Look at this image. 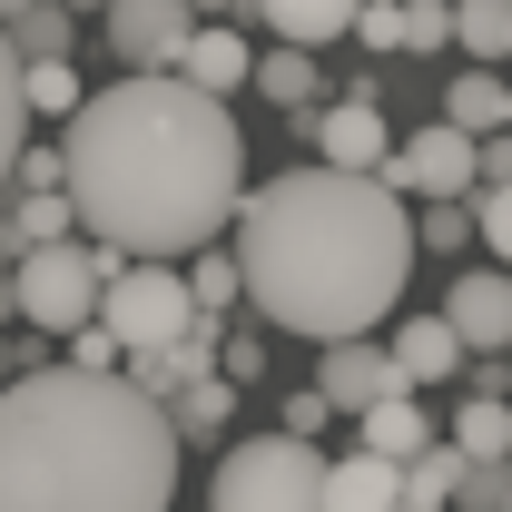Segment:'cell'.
<instances>
[{
  "label": "cell",
  "mask_w": 512,
  "mask_h": 512,
  "mask_svg": "<svg viewBox=\"0 0 512 512\" xmlns=\"http://www.w3.org/2000/svg\"><path fill=\"white\" fill-rule=\"evenodd\" d=\"M237 188H247V128L227 119V99H197L168 69H119L69 109L60 197L99 247L178 266L217 247Z\"/></svg>",
  "instance_id": "obj_1"
},
{
  "label": "cell",
  "mask_w": 512,
  "mask_h": 512,
  "mask_svg": "<svg viewBox=\"0 0 512 512\" xmlns=\"http://www.w3.org/2000/svg\"><path fill=\"white\" fill-rule=\"evenodd\" d=\"M237 296L276 335H375L414 276V207L384 178L345 168H286L266 188H237Z\"/></svg>",
  "instance_id": "obj_2"
},
{
  "label": "cell",
  "mask_w": 512,
  "mask_h": 512,
  "mask_svg": "<svg viewBox=\"0 0 512 512\" xmlns=\"http://www.w3.org/2000/svg\"><path fill=\"white\" fill-rule=\"evenodd\" d=\"M178 434L128 375H10L0 384V512H168Z\"/></svg>",
  "instance_id": "obj_3"
},
{
  "label": "cell",
  "mask_w": 512,
  "mask_h": 512,
  "mask_svg": "<svg viewBox=\"0 0 512 512\" xmlns=\"http://www.w3.org/2000/svg\"><path fill=\"white\" fill-rule=\"evenodd\" d=\"M119 266V247H99V237H50V247H20L10 256V316L40 325L50 345H60L69 325L99 316V276Z\"/></svg>",
  "instance_id": "obj_4"
},
{
  "label": "cell",
  "mask_w": 512,
  "mask_h": 512,
  "mask_svg": "<svg viewBox=\"0 0 512 512\" xmlns=\"http://www.w3.org/2000/svg\"><path fill=\"white\" fill-rule=\"evenodd\" d=\"M316 493H325V453L306 434H247L217 453L207 512H316Z\"/></svg>",
  "instance_id": "obj_5"
},
{
  "label": "cell",
  "mask_w": 512,
  "mask_h": 512,
  "mask_svg": "<svg viewBox=\"0 0 512 512\" xmlns=\"http://www.w3.org/2000/svg\"><path fill=\"white\" fill-rule=\"evenodd\" d=\"M99 325L119 335V365L128 355H158V345H178L197 325L188 286H178V266H158V256H119L109 276H99Z\"/></svg>",
  "instance_id": "obj_6"
},
{
  "label": "cell",
  "mask_w": 512,
  "mask_h": 512,
  "mask_svg": "<svg viewBox=\"0 0 512 512\" xmlns=\"http://www.w3.org/2000/svg\"><path fill=\"white\" fill-rule=\"evenodd\" d=\"M384 188L404 197V207H424V197H463L473 188V138L463 128H394V148H384V168H375Z\"/></svg>",
  "instance_id": "obj_7"
},
{
  "label": "cell",
  "mask_w": 512,
  "mask_h": 512,
  "mask_svg": "<svg viewBox=\"0 0 512 512\" xmlns=\"http://www.w3.org/2000/svg\"><path fill=\"white\" fill-rule=\"evenodd\" d=\"M99 20H109V60L119 69H168L178 60V40H188V0H99Z\"/></svg>",
  "instance_id": "obj_8"
},
{
  "label": "cell",
  "mask_w": 512,
  "mask_h": 512,
  "mask_svg": "<svg viewBox=\"0 0 512 512\" xmlns=\"http://www.w3.org/2000/svg\"><path fill=\"white\" fill-rule=\"evenodd\" d=\"M434 316L453 325L463 355H503V345H512V276H503V266H463Z\"/></svg>",
  "instance_id": "obj_9"
},
{
  "label": "cell",
  "mask_w": 512,
  "mask_h": 512,
  "mask_svg": "<svg viewBox=\"0 0 512 512\" xmlns=\"http://www.w3.org/2000/svg\"><path fill=\"white\" fill-rule=\"evenodd\" d=\"M384 148H394V119H384L375 89H355V99H335L316 119V168H345V178H375Z\"/></svg>",
  "instance_id": "obj_10"
},
{
  "label": "cell",
  "mask_w": 512,
  "mask_h": 512,
  "mask_svg": "<svg viewBox=\"0 0 512 512\" xmlns=\"http://www.w3.org/2000/svg\"><path fill=\"white\" fill-rule=\"evenodd\" d=\"M316 394L335 404V414H365V404H384V394H414V384L394 375V355H384L375 335H335L316 365Z\"/></svg>",
  "instance_id": "obj_11"
},
{
  "label": "cell",
  "mask_w": 512,
  "mask_h": 512,
  "mask_svg": "<svg viewBox=\"0 0 512 512\" xmlns=\"http://www.w3.org/2000/svg\"><path fill=\"white\" fill-rule=\"evenodd\" d=\"M247 40H237V20H197L188 40H178V60H168V79H188L197 99H237L247 89Z\"/></svg>",
  "instance_id": "obj_12"
},
{
  "label": "cell",
  "mask_w": 512,
  "mask_h": 512,
  "mask_svg": "<svg viewBox=\"0 0 512 512\" xmlns=\"http://www.w3.org/2000/svg\"><path fill=\"white\" fill-rule=\"evenodd\" d=\"M384 355H394V375L414 384V394H424V384H453L463 365H473V355L453 345V325H444V316H404V325H394V345H384Z\"/></svg>",
  "instance_id": "obj_13"
},
{
  "label": "cell",
  "mask_w": 512,
  "mask_h": 512,
  "mask_svg": "<svg viewBox=\"0 0 512 512\" xmlns=\"http://www.w3.org/2000/svg\"><path fill=\"white\" fill-rule=\"evenodd\" d=\"M434 119L463 128V138H503V128H512V89H503V69H453Z\"/></svg>",
  "instance_id": "obj_14"
},
{
  "label": "cell",
  "mask_w": 512,
  "mask_h": 512,
  "mask_svg": "<svg viewBox=\"0 0 512 512\" xmlns=\"http://www.w3.org/2000/svg\"><path fill=\"white\" fill-rule=\"evenodd\" d=\"M316 512H394V463L384 453H325V493H316Z\"/></svg>",
  "instance_id": "obj_15"
},
{
  "label": "cell",
  "mask_w": 512,
  "mask_h": 512,
  "mask_svg": "<svg viewBox=\"0 0 512 512\" xmlns=\"http://www.w3.org/2000/svg\"><path fill=\"white\" fill-rule=\"evenodd\" d=\"M355 444L384 453V463H404V453L434 444V424H424V404H414V394H384V404H365V414H355Z\"/></svg>",
  "instance_id": "obj_16"
},
{
  "label": "cell",
  "mask_w": 512,
  "mask_h": 512,
  "mask_svg": "<svg viewBox=\"0 0 512 512\" xmlns=\"http://www.w3.org/2000/svg\"><path fill=\"white\" fill-rule=\"evenodd\" d=\"M453 473H463V453L453 444H424L394 463V512H453Z\"/></svg>",
  "instance_id": "obj_17"
},
{
  "label": "cell",
  "mask_w": 512,
  "mask_h": 512,
  "mask_svg": "<svg viewBox=\"0 0 512 512\" xmlns=\"http://www.w3.org/2000/svg\"><path fill=\"white\" fill-rule=\"evenodd\" d=\"M247 10L276 30V40H296V50H325V40H345V20H355V0H247Z\"/></svg>",
  "instance_id": "obj_18"
},
{
  "label": "cell",
  "mask_w": 512,
  "mask_h": 512,
  "mask_svg": "<svg viewBox=\"0 0 512 512\" xmlns=\"http://www.w3.org/2000/svg\"><path fill=\"white\" fill-rule=\"evenodd\" d=\"M227 414H237V384H227V375L178 384V394H168V434H178V453L207 444V434H227Z\"/></svg>",
  "instance_id": "obj_19"
},
{
  "label": "cell",
  "mask_w": 512,
  "mask_h": 512,
  "mask_svg": "<svg viewBox=\"0 0 512 512\" xmlns=\"http://www.w3.org/2000/svg\"><path fill=\"white\" fill-rule=\"evenodd\" d=\"M247 89H266L276 109H306V99L325 89V60H306L296 40H276V50H256V60H247Z\"/></svg>",
  "instance_id": "obj_20"
},
{
  "label": "cell",
  "mask_w": 512,
  "mask_h": 512,
  "mask_svg": "<svg viewBox=\"0 0 512 512\" xmlns=\"http://www.w3.org/2000/svg\"><path fill=\"white\" fill-rule=\"evenodd\" d=\"M453 50L473 69H493L512 50V0H453Z\"/></svg>",
  "instance_id": "obj_21"
},
{
  "label": "cell",
  "mask_w": 512,
  "mask_h": 512,
  "mask_svg": "<svg viewBox=\"0 0 512 512\" xmlns=\"http://www.w3.org/2000/svg\"><path fill=\"white\" fill-rule=\"evenodd\" d=\"M463 463H503L512 453V414H503V394H473L463 414H453V434H444Z\"/></svg>",
  "instance_id": "obj_22"
},
{
  "label": "cell",
  "mask_w": 512,
  "mask_h": 512,
  "mask_svg": "<svg viewBox=\"0 0 512 512\" xmlns=\"http://www.w3.org/2000/svg\"><path fill=\"white\" fill-rule=\"evenodd\" d=\"M178 286H188V306H197V316H227V306H237V256H227V247L178 256Z\"/></svg>",
  "instance_id": "obj_23"
},
{
  "label": "cell",
  "mask_w": 512,
  "mask_h": 512,
  "mask_svg": "<svg viewBox=\"0 0 512 512\" xmlns=\"http://www.w3.org/2000/svg\"><path fill=\"white\" fill-rule=\"evenodd\" d=\"M0 40H10V60H69V10L60 0H30Z\"/></svg>",
  "instance_id": "obj_24"
},
{
  "label": "cell",
  "mask_w": 512,
  "mask_h": 512,
  "mask_svg": "<svg viewBox=\"0 0 512 512\" xmlns=\"http://www.w3.org/2000/svg\"><path fill=\"white\" fill-rule=\"evenodd\" d=\"M20 109L30 119H69L79 109V69L69 60H20Z\"/></svg>",
  "instance_id": "obj_25"
},
{
  "label": "cell",
  "mask_w": 512,
  "mask_h": 512,
  "mask_svg": "<svg viewBox=\"0 0 512 512\" xmlns=\"http://www.w3.org/2000/svg\"><path fill=\"white\" fill-rule=\"evenodd\" d=\"M404 10V50L394 60H444L453 50V0H394Z\"/></svg>",
  "instance_id": "obj_26"
},
{
  "label": "cell",
  "mask_w": 512,
  "mask_h": 512,
  "mask_svg": "<svg viewBox=\"0 0 512 512\" xmlns=\"http://www.w3.org/2000/svg\"><path fill=\"white\" fill-rule=\"evenodd\" d=\"M0 217H10V237H20V247H50V237H69V227H79L60 188H40V197H10Z\"/></svg>",
  "instance_id": "obj_27"
},
{
  "label": "cell",
  "mask_w": 512,
  "mask_h": 512,
  "mask_svg": "<svg viewBox=\"0 0 512 512\" xmlns=\"http://www.w3.org/2000/svg\"><path fill=\"white\" fill-rule=\"evenodd\" d=\"M40 188H60V138H20V158L0 178V197H40Z\"/></svg>",
  "instance_id": "obj_28"
},
{
  "label": "cell",
  "mask_w": 512,
  "mask_h": 512,
  "mask_svg": "<svg viewBox=\"0 0 512 512\" xmlns=\"http://www.w3.org/2000/svg\"><path fill=\"white\" fill-rule=\"evenodd\" d=\"M453 503L463 512H512V463H463L453 473Z\"/></svg>",
  "instance_id": "obj_29"
},
{
  "label": "cell",
  "mask_w": 512,
  "mask_h": 512,
  "mask_svg": "<svg viewBox=\"0 0 512 512\" xmlns=\"http://www.w3.org/2000/svg\"><path fill=\"white\" fill-rule=\"evenodd\" d=\"M20 138H30V109H20V60H10V40H0V178H10Z\"/></svg>",
  "instance_id": "obj_30"
},
{
  "label": "cell",
  "mask_w": 512,
  "mask_h": 512,
  "mask_svg": "<svg viewBox=\"0 0 512 512\" xmlns=\"http://www.w3.org/2000/svg\"><path fill=\"white\" fill-rule=\"evenodd\" d=\"M345 30L365 40V60H394V50H404V10H394V0H355Z\"/></svg>",
  "instance_id": "obj_31"
},
{
  "label": "cell",
  "mask_w": 512,
  "mask_h": 512,
  "mask_svg": "<svg viewBox=\"0 0 512 512\" xmlns=\"http://www.w3.org/2000/svg\"><path fill=\"white\" fill-rule=\"evenodd\" d=\"M60 345H69V375H119V335H109L99 316H89V325H69Z\"/></svg>",
  "instance_id": "obj_32"
},
{
  "label": "cell",
  "mask_w": 512,
  "mask_h": 512,
  "mask_svg": "<svg viewBox=\"0 0 512 512\" xmlns=\"http://www.w3.org/2000/svg\"><path fill=\"white\" fill-rule=\"evenodd\" d=\"M325 424H335V404H325L316 384H306V394H286V424H276V434H306V444H316Z\"/></svg>",
  "instance_id": "obj_33"
},
{
  "label": "cell",
  "mask_w": 512,
  "mask_h": 512,
  "mask_svg": "<svg viewBox=\"0 0 512 512\" xmlns=\"http://www.w3.org/2000/svg\"><path fill=\"white\" fill-rule=\"evenodd\" d=\"M217 365H227V384H247V375H266V345H256V335H227Z\"/></svg>",
  "instance_id": "obj_34"
},
{
  "label": "cell",
  "mask_w": 512,
  "mask_h": 512,
  "mask_svg": "<svg viewBox=\"0 0 512 512\" xmlns=\"http://www.w3.org/2000/svg\"><path fill=\"white\" fill-rule=\"evenodd\" d=\"M188 20H247V0H188Z\"/></svg>",
  "instance_id": "obj_35"
},
{
  "label": "cell",
  "mask_w": 512,
  "mask_h": 512,
  "mask_svg": "<svg viewBox=\"0 0 512 512\" xmlns=\"http://www.w3.org/2000/svg\"><path fill=\"white\" fill-rule=\"evenodd\" d=\"M10 375H40V365H30V345H0V384Z\"/></svg>",
  "instance_id": "obj_36"
},
{
  "label": "cell",
  "mask_w": 512,
  "mask_h": 512,
  "mask_svg": "<svg viewBox=\"0 0 512 512\" xmlns=\"http://www.w3.org/2000/svg\"><path fill=\"white\" fill-rule=\"evenodd\" d=\"M10 256H20V237H10V217H0V276H10Z\"/></svg>",
  "instance_id": "obj_37"
},
{
  "label": "cell",
  "mask_w": 512,
  "mask_h": 512,
  "mask_svg": "<svg viewBox=\"0 0 512 512\" xmlns=\"http://www.w3.org/2000/svg\"><path fill=\"white\" fill-rule=\"evenodd\" d=\"M20 10H30V0H0V30H10V20H20Z\"/></svg>",
  "instance_id": "obj_38"
},
{
  "label": "cell",
  "mask_w": 512,
  "mask_h": 512,
  "mask_svg": "<svg viewBox=\"0 0 512 512\" xmlns=\"http://www.w3.org/2000/svg\"><path fill=\"white\" fill-rule=\"evenodd\" d=\"M60 10H69V20H79V10H99V0H60Z\"/></svg>",
  "instance_id": "obj_39"
}]
</instances>
